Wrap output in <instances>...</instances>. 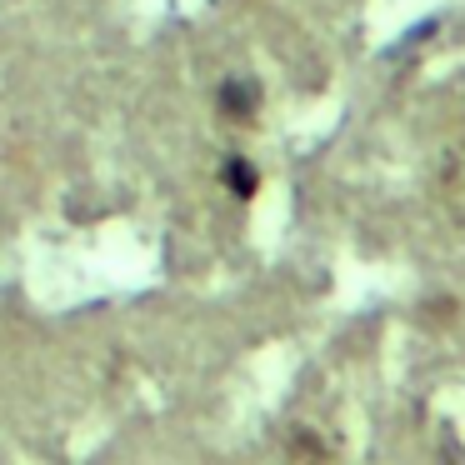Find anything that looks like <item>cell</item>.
<instances>
[{
	"label": "cell",
	"mask_w": 465,
	"mask_h": 465,
	"mask_svg": "<svg viewBox=\"0 0 465 465\" xmlns=\"http://www.w3.org/2000/svg\"><path fill=\"white\" fill-rule=\"evenodd\" d=\"M221 185H225V191H231L241 205H251L255 195H261V165H255L251 155L231 151V155L221 161Z\"/></svg>",
	"instance_id": "obj_2"
},
{
	"label": "cell",
	"mask_w": 465,
	"mask_h": 465,
	"mask_svg": "<svg viewBox=\"0 0 465 465\" xmlns=\"http://www.w3.org/2000/svg\"><path fill=\"white\" fill-rule=\"evenodd\" d=\"M331 455H335V445L325 440L315 425H295V430L285 435V460L291 465H331Z\"/></svg>",
	"instance_id": "obj_3"
},
{
	"label": "cell",
	"mask_w": 465,
	"mask_h": 465,
	"mask_svg": "<svg viewBox=\"0 0 465 465\" xmlns=\"http://www.w3.org/2000/svg\"><path fill=\"white\" fill-rule=\"evenodd\" d=\"M261 85L251 81V75H225L221 85H215V115H221L225 125H235V131H251L255 121H261Z\"/></svg>",
	"instance_id": "obj_1"
}]
</instances>
